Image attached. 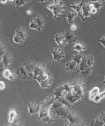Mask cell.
<instances>
[{
    "label": "cell",
    "mask_w": 105,
    "mask_h": 126,
    "mask_svg": "<svg viewBox=\"0 0 105 126\" xmlns=\"http://www.w3.org/2000/svg\"><path fill=\"white\" fill-rule=\"evenodd\" d=\"M28 26H29V28L30 30H35V31H37V32H41V31L43 30V29H42V28L41 27H40V26H39L36 22H35V21L33 19H32V20L30 21Z\"/></svg>",
    "instance_id": "603a6c76"
},
{
    "label": "cell",
    "mask_w": 105,
    "mask_h": 126,
    "mask_svg": "<svg viewBox=\"0 0 105 126\" xmlns=\"http://www.w3.org/2000/svg\"><path fill=\"white\" fill-rule=\"evenodd\" d=\"M84 3L85 1L83 0V1H81L80 3H77V4H76V3H72L71 4V5H70V8L77 13L78 16L81 18V21H85V18L83 15V13H82V8H83V6Z\"/></svg>",
    "instance_id": "9c48e42d"
},
{
    "label": "cell",
    "mask_w": 105,
    "mask_h": 126,
    "mask_svg": "<svg viewBox=\"0 0 105 126\" xmlns=\"http://www.w3.org/2000/svg\"><path fill=\"white\" fill-rule=\"evenodd\" d=\"M54 41L57 45L59 47L62 48L63 47L66 45V42H65V36H64V33H58L54 36Z\"/></svg>",
    "instance_id": "7c38bea8"
},
{
    "label": "cell",
    "mask_w": 105,
    "mask_h": 126,
    "mask_svg": "<svg viewBox=\"0 0 105 126\" xmlns=\"http://www.w3.org/2000/svg\"><path fill=\"white\" fill-rule=\"evenodd\" d=\"M98 42H99V43H100V44L103 46V47H104L105 48V36H104V37H102L101 38L99 39Z\"/></svg>",
    "instance_id": "e575fe53"
},
{
    "label": "cell",
    "mask_w": 105,
    "mask_h": 126,
    "mask_svg": "<svg viewBox=\"0 0 105 126\" xmlns=\"http://www.w3.org/2000/svg\"><path fill=\"white\" fill-rule=\"evenodd\" d=\"M57 100H59V101L61 102L65 107H66L67 108H68V107H71V106H72V104L67 100V98L65 97H62L60 98H59V99H57Z\"/></svg>",
    "instance_id": "f546056e"
},
{
    "label": "cell",
    "mask_w": 105,
    "mask_h": 126,
    "mask_svg": "<svg viewBox=\"0 0 105 126\" xmlns=\"http://www.w3.org/2000/svg\"><path fill=\"white\" fill-rule=\"evenodd\" d=\"M14 35H17V36L23 40V41H26V34L25 31L22 28L18 27L15 31V34Z\"/></svg>",
    "instance_id": "44dd1931"
},
{
    "label": "cell",
    "mask_w": 105,
    "mask_h": 126,
    "mask_svg": "<svg viewBox=\"0 0 105 126\" xmlns=\"http://www.w3.org/2000/svg\"><path fill=\"white\" fill-rule=\"evenodd\" d=\"M27 1H30V0H27Z\"/></svg>",
    "instance_id": "bcb514c9"
},
{
    "label": "cell",
    "mask_w": 105,
    "mask_h": 126,
    "mask_svg": "<svg viewBox=\"0 0 105 126\" xmlns=\"http://www.w3.org/2000/svg\"><path fill=\"white\" fill-rule=\"evenodd\" d=\"M33 19H34L35 21V22H36L42 29H43L45 25V21L44 19H43V18H42L40 15H38L37 16H35L33 18Z\"/></svg>",
    "instance_id": "484cf974"
},
{
    "label": "cell",
    "mask_w": 105,
    "mask_h": 126,
    "mask_svg": "<svg viewBox=\"0 0 105 126\" xmlns=\"http://www.w3.org/2000/svg\"><path fill=\"white\" fill-rule=\"evenodd\" d=\"M83 56L84 55H83L81 54V53L78 52V53H76V54L74 55V56L72 57V60H73V61H74L75 62L78 64V65H79V63H80V62H81L82 58H83Z\"/></svg>",
    "instance_id": "f1b7e54d"
},
{
    "label": "cell",
    "mask_w": 105,
    "mask_h": 126,
    "mask_svg": "<svg viewBox=\"0 0 105 126\" xmlns=\"http://www.w3.org/2000/svg\"><path fill=\"white\" fill-rule=\"evenodd\" d=\"M15 1V0H8V1H10V2H14Z\"/></svg>",
    "instance_id": "f6af8a7d"
},
{
    "label": "cell",
    "mask_w": 105,
    "mask_h": 126,
    "mask_svg": "<svg viewBox=\"0 0 105 126\" xmlns=\"http://www.w3.org/2000/svg\"><path fill=\"white\" fill-rule=\"evenodd\" d=\"M45 72H47V71L45 70V65L40 63H35L34 72H33V79H34L35 80H36L37 79H39Z\"/></svg>",
    "instance_id": "8fae6325"
},
{
    "label": "cell",
    "mask_w": 105,
    "mask_h": 126,
    "mask_svg": "<svg viewBox=\"0 0 105 126\" xmlns=\"http://www.w3.org/2000/svg\"><path fill=\"white\" fill-rule=\"evenodd\" d=\"M65 119L67 122L68 125L76 126V125L83 124L82 123L83 121H82L81 118L74 112H69Z\"/></svg>",
    "instance_id": "52a82bcc"
},
{
    "label": "cell",
    "mask_w": 105,
    "mask_h": 126,
    "mask_svg": "<svg viewBox=\"0 0 105 126\" xmlns=\"http://www.w3.org/2000/svg\"><path fill=\"white\" fill-rule=\"evenodd\" d=\"M51 55L52 57L53 60L55 62H59L61 60L64 59L65 57V53L62 51L61 48L60 47H55L52 50Z\"/></svg>",
    "instance_id": "ba28073f"
},
{
    "label": "cell",
    "mask_w": 105,
    "mask_h": 126,
    "mask_svg": "<svg viewBox=\"0 0 105 126\" xmlns=\"http://www.w3.org/2000/svg\"><path fill=\"white\" fill-rule=\"evenodd\" d=\"M54 1L55 4H57V3H60V2H61V0H54Z\"/></svg>",
    "instance_id": "7bdbcfd3"
},
{
    "label": "cell",
    "mask_w": 105,
    "mask_h": 126,
    "mask_svg": "<svg viewBox=\"0 0 105 126\" xmlns=\"http://www.w3.org/2000/svg\"><path fill=\"white\" fill-rule=\"evenodd\" d=\"M66 44H71L77 40V37L72 32H67L64 33Z\"/></svg>",
    "instance_id": "ac0fdd59"
},
{
    "label": "cell",
    "mask_w": 105,
    "mask_h": 126,
    "mask_svg": "<svg viewBox=\"0 0 105 126\" xmlns=\"http://www.w3.org/2000/svg\"><path fill=\"white\" fill-rule=\"evenodd\" d=\"M48 0H39L40 3H47Z\"/></svg>",
    "instance_id": "b9f144b4"
},
{
    "label": "cell",
    "mask_w": 105,
    "mask_h": 126,
    "mask_svg": "<svg viewBox=\"0 0 105 126\" xmlns=\"http://www.w3.org/2000/svg\"><path fill=\"white\" fill-rule=\"evenodd\" d=\"M1 62L4 64L6 68H8L11 65V64L13 62L12 57H11V54L9 53L8 52H5V53L2 56Z\"/></svg>",
    "instance_id": "4fadbf2b"
},
{
    "label": "cell",
    "mask_w": 105,
    "mask_h": 126,
    "mask_svg": "<svg viewBox=\"0 0 105 126\" xmlns=\"http://www.w3.org/2000/svg\"><path fill=\"white\" fill-rule=\"evenodd\" d=\"M102 1H105V0H102Z\"/></svg>",
    "instance_id": "7dc6e473"
},
{
    "label": "cell",
    "mask_w": 105,
    "mask_h": 126,
    "mask_svg": "<svg viewBox=\"0 0 105 126\" xmlns=\"http://www.w3.org/2000/svg\"><path fill=\"white\" fill-rule=\"evenodd\" d=\"M39 85L43 89H47L51 86L52 83V78L49 74L45 72L42 75L36 80Z\"/></svg>",
    "instance_id": "3957f363"
},
{
    "label": "cell",
    "mask_w": 105,
    "mask_h": 126,
    "mask_svg": "<svg viewBox=\"0 0 105 126\" xmlns=\"http://www.w3.org/2000/svg\"><path fill=\"white\" fill-rule=\"evenodd\" d=\"M23 65H24V67H25L26 70H27L28 75H29L30 79H33V72H34L35 66V63H33L30 62H25L23 63Z\"/></svg>",
    "instance_id": "9a60e30c"
},
{
    "label": "cell",
    "mask_w": 105,
    "mask_h": 126,
    "mask_svg": "<svg viewBox=\"0 0 105 126\" xmlns=\"http://www.w3.org/2000/svg\"><path fill=\"white\" fill-rule=\"evenodd\" d=\"M72 49L78 53H82L86 49V47L81 43H75L72 47Z\"/></svg>",
    "instance_id": "cb8c5ba5"
},
{
    "label": "cell",
    "mask_w": 105,
    "mask_h": 126,
    "mask_svg": "<svg viewBox=\"0 0 105 126\" xmlns=\"http://www.w3.org/2000/svg\"><path fill=\"white\" fill-rule=\"evenodd\" d=\"M78 67V64L76 63L74 61H73L72 60H69V61L66 63V65H65L66 70L68 72H72V71H74Z\"/></svg>",
    "instance_id": "7402d4cb"
},
{
    "label": "cell",
    "mask_w": 105,
    "mask_h": 126,
    "mask_svg": "<svg viewBox=\"0 0 105 126\" xmlns=\"http://www.w3.org/2000/svg\"><path fill=\"white\" fill-rule=\"evenodd\" d=\"M5 88H6L5 83H4L3 81H1V82H0V89H1V90H4Z\"/></svg>",
    "instance_id": "d590c367"
},
{
    "label": "cell",
    "mask_w": 105,
    "mask_h": 126,
    "mask_svg": "<svg viewBox=\"0 0 105 126\" xmlns=\"http://www.w3.org/2000/svg\"><path fill=\"white\" fill-rule=\"evenodd\" d=\"M70 29H71V32H74V31H76L77 30V26L75 25H72L71 26H70Z\"/></svg>",
    "instance_id": "74e56055"
},
{
    "label": "cell",
    "mask_w": 105,
    "mask_h": 126,
    "mask_svg": "<svg viewBox=\"0 0 105 126\" xmlns=\"http://www.w3.org/2000/svg\"><path fill=\"white\" fill-rule=\"evenodd\" d=\"M39 117L40 121L48 124L52 123L54 121V119L51 117L50 115V107H48L42 104L40 111L39 112Z\"/></svg>",
    "instance_id": "7a4b0ae2"
},
{
    "label": "cell",
    "mask_w": 105,
    "mask_h": 126,
    "mask_svg": "<svg viewBox=\"0 0 105 126\" xmlns=\"http://www.w3.org/2000/svg\"><path fill=\"white\" fill-rule=\"evenodd\" d=\"M91 3H95V2L99 1L100 0H89Z\"/></svg>",
    "instance_id": "ee69618b"
},
{
    "label": "cell",
    "mask_w": 105,
    "mask_h": 126,
    "mask_svg": "<svg viewBox=\"0 0 105 126\" xmlns=\"http://www.w3.org/2000/svg\"><path fill=\"white\" fill-rule=\"evenodd\" d=\"M17 112L15 110H11L9 112L8 114V122L9 123H13L15 121V118L17 117Z\"/></svg>",
    "instance_id": "4316f807"
},
{
    "label": "cell",
    "mask_w": 105,
    "mask_h": 126,
    "mask_svg": "<svg viewBox=\"0 0 105 126\" xmlns=\"http://www.w3.org/2000/svg\"><path fill=\"white\" fill-rule=\"evenodd\" d=\"M41 104L35 102H30L28 104V113L30 115H33L39 113L40 111Z\"/></svg>",
    "instance_id": "30bf717a"
},
{
    "label": "cell",
    "mask_w": 105,
    "mask_h": 126,
    "mask_svg": "<svg viewBox=\"0 0 105 126\" xmlns=\"http://www.w3.org/2000/svg\"><path fill=\"white\" fill-rule=\"evenodd\" d=\"M92 8V4L84 3L82 8V13H83V16L84 18H88L91 16V9Z\"/></svg>",
    "instance_id": "e0dca14e"
},
{
    "label": "cell",
    "mask_w": 105,
    "mask_h": 126,
    "mask_svg": "<svg viewBox=\"0 0 105 126\" xmlns=\"http://www.w3.org/2000/svg\"><path fill=\"white\" fill-rule=\"evenodd\" d=\"M86 60H87V63L89 67L90 68H93V65H94V57L92 55H86Z\"/></svg>",
    "instance_id": "83f0119b"
},
{
    "label": "cell",
    "mask_w": 105,
    "mask_h": 126,
    "mask_svg": "<svg viewBox=\"0 0 105 126\" xmlns=\"http://www.w3.org/2000/svg\"><path fill=\"white\" fill-rule=\"evenodd\" d=\"M65 107H59L54 109H50V115L53 119L54 118H59V119H66L69 112L66 110Z\"/></svg>",
    "instance_id": "277c9868"
},
{
    "label": "cell",
    "mask_w": 105,
    "mask_h": 126,
    "mask_svg": "<svg viewBox=\"0 0 105 126\" xmlns=\"http://www.w3.org/2000/svg\"><path fill=\"white\" fill-rule=\"evenodd\" d=\"M2 75L3 76V77H4L8 80H13L15 79V77H17L15 74H13L11 71L10 69H8V68H5L4 70V71L2 72Z\"/></svg>",
    "instance_id": "ffe728a7"
},
{
    "label": "cell",
    "mask_w": 105,
    "mask_h": 126,
    "mask_svg": "<svg viewBox=\"0 0 105 126\" xmlns=\"http://www.w3.org/2000/svg\"><path fill=\"white\" fill-rule=\"evenodd\" d=\"M97 12H98V10H96V8H94V7H93V6H92V8H91V14L94 15V14H96Z\"/></svg>",
    "instance_id": "8d00e7d4"
},
{
    "label": "cell",
    "mask_w": 105,
    "mask_h": 126,
    "mask_svg": "<svg viewBox=\"0 0 105 126\" xmlns=\"http://www.w3.org/2000/svg\"><path fill=\"white\" fill-rule=\"evenodd\" d=\"M92 6H93V7H94V8H96V10H100L101 8V7L102 6V4L100 2V1H97L95 2V3H91Z\"/></svg>",
    "instance_id": "1f68e13d"
},
{
    "label": "cell",
    "mask_w": 105,
    "mask_h": 126,
    "mask_svg": "<svg viewBox=\"0 0 105 126\" xmlns=\"http://www.w3.org/2000/svg\"><path fill=\"white\" fill-rule=\"evenodd\" d=\"M100 95L101 96V97H102V98H105V90H104L103 92H102L100 93Z\"/></svg>",
    "instance_id": "f35d334b"
},
{
    "label": "cell",
    "mask_w": 105,
    "mask_h": 126,
    "mask_svg": "<svg viewBox=\"0 0 105 126\" xmlns=\"http://www.w3.org/2000/svg\"><path fill=\"white\" fill-rule=\"evenodd\" d=\"M98 119H100V121L103 122V126H105V112H103L102 114H101V115L98 117Z\"/></svg>",
    "instance_id": "836d02e7"
},
{
    "label": "cell",
    "mask_w": 105,
    "mask_h": 126,
    "mask_svg": "<svg viewBox=\"0 0 105 126\" xmlns=\"http://www.w3.org/2000/svg\"><path fill=\"white\" fill-rule=\"evenodd\" d=\"M78 14L75 11H74L73 10H71V11H68L66 14V20L67 23L69 25V26H71L72 25L74 24V19L76 17L78 16Z\"/></svg>",
    "instance_id": "5bb4252c"
},
{
    "label": "cell",
    "mask_w": 105,
    "mask_h": 126,
    "mask_svg": "<svg viewBox=\"0 0 105 126\" xmlns=\"http://www.w3.org/2000/svg\"><path fill=\"white\" fill-rule=\"evenodd\" d=\"M101 99H102V97H101V96L100 95V94H98L96 95L95 97L93 98V99L92 100V101H93L94 102H95V103H98V102H100V100H101Z\"/></svg>",
    "instance_id": "d6a6232c"
},
{
    "label": "cell",
    "mask_w": 105,
    "mask_h": 126,
    "mask_svg": "<svg viewBox=\"0 0 105 126\" xmlns=\"http://www.w3.org/2000/svg\"><path fill=\"white\" fill-rule=\"evenodd\" d=\"M27 0H15L14 1V4L15 6L17 8H20L21 6L25 5L27 3Z\"/></svg>",
    "instance_id": "4dcf8cb0"
},
{
    "label": "cell",
    "mask_w": 105,
    "mask_h": 126,
    "mask_svg": "<svg viewBox=\"0 0 105 126\" xmlns=\"http://www.w3.org/2000/svg\"><path fill=\"white\" fill-rule=\"evenodd\" d=\"M52 94L55 96L56 99H59V98H60L62 97H65L67 95V93L64 90L62 85H61L59 86L58 87L55 89Z\"/></svg>",
    "instance_id": "2e32d148"
},
{
    "label": "cell",
    "mask_w": 105,
    "mask_h": 126,
    "mask_svg": "<svg viewBox=\"0 0 105 126\" xmlns=\"http://www.w3.org/2000/svg\"><path fill=\"white\" fill-rule=\"evenodd\" d=\"M65 97H66L67 100L69 102L71 103L72 105V104H75V103H76L78 101H79V100H80L81 99H82L81 97H79L78 95L74 94L72 92L67 94L66 95V96H65Z\"/></svg>",
    "instance_id": "d6986e66"
},
{
    "label": "cell",
    "mask_w": 105,
    "mask_h": 126,
    "mask_svg": "<svg viewBox=\"0 0 105 126\" xmlns=\"http://www.w3.org/2000/svg\"><path fill=\"white\" fill-rule=\"evenodd\" d=\"M45 8L51 11L54 18H58L65 13V7L62 2L57 3V4H49L46 5Z\"/></svg>",
    "instance_id": "6da1fadb"
},
{
    "label": "cell",
    "mask_w": 105,
    "mask_h": 126,
    "mask_svg": "<svg viewBox=\"0 0 105 126\" xmlns=\"http://www.w3.org/2000/svg\"><path fill=\"white\" fill-rule=\"evenodd\" d=\"M15 74L17 77L20 78V79H21V80H30L31 79L29 75H28L27 70H26L23 64H21L20 65H19L18 67L16 68L15 70Z\"/></svg>",
    "instance_id": "8992f818"
},
{
    "label": "cell",
    "mask_w": 105,
    "mask_h": 126,
    "mask_svg": "<svg viewBox=\"0 0 105 126\" xmlns=\"http://www.w3.org/2000/svg\"><path fill=\"white\" fill-rule=\"evenodd\" d=\"M26 14L28 15H31L32 14V11L31 10H28L26 11Z\"/></svg>",
    "instance_id": "ab89813d"
},
{
    "label": "cell",
    "mask_w": 105,
    "mask_h": 126,
    "mask_svg": "<svg viewBox=\"0 0 105 126\" xmlns=\"http://www.w3.org/2000/svg\"><path fill=\"white\" fill-rule=\"evenodd\" d=\"M72 92L75 94L78 95L79 97L83 98L84 94V82L81 79L76 80L73 83H72Z\"/></svg>",
    "instance_id": "5b68a950"
},
{
    "label": "cell",
    "mask_w": 105,
    "mask_h": 126,
    "mask_svg": "<svg viewBox=\"0 0 105 126\" xmlns=\"http://www.w3.org/2000/svg\"><path fill=\"white\" fill-rule=\"evenodd\" d=\"M98 94H100V88L98 87H93L91 90H90L89 93V100H93V98L96 95Z\"/></svg>",
    "instance_id": "d4e9b609"
},
{
    "label": "cell",
    "mask_w": 105,
    "mask_h": 126,
    "mask_svg": "<svg viewBox=\"0 0 105 126\" xmlns=\"http://www.w3.org/2000/svg\"><path fill=\"white\" fill-rule=\"evenodd\" d=\"M8 1V0H1V4H5Z\"/></svg>",
    "instance_id": "60d3db41"
}]
</instances>
